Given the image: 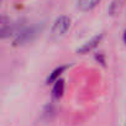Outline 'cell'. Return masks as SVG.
<instances>
[{
    "instance_id": "1",
    "label": "cell",
    "mask_w": 126,
    "mask_h": 126,
    "mask_svg": "<svg viewBox=\"0 0 126 126\" xmlns=\"http://www.w3.org/2000/svg\"><path fill=\"white\" fill-rule=\"evenodd\" d=\"M69 25H71L69 17H67V16H61V17H58V19L54 21V24H53L52 35H53V36H62L63 33L68 30Z\"/></svg>"
},
{
    "instance_id": "2",
    "label": "cell",
    "mask_w": 126,
    "mask_h": 126,
    "mask_svg": "<svg viewBox=\"0 0 126 126\" xmlns=\"http://www.w3.org/2000/svg\"><path fill=\"white\" fill-rule=\"evenodd\" d=\"M101 38H103V33H100V35L93 37L90 41H88V42L84 43L80 48H78V53H87V52L92 51L93 48H95V47L98 46V43L101 41Z\"/></svg>"
},
{
    "instance_id": "3",
    "label": "cell",
    "mask_w": 126,
    "mask_h": 126,
    "mask_svg": "<svg viewBox=\"0 0 126 126\" xmlns=\"http://www.w3.org/2000/svg\"><path fill=\"white\" fill-rule=\"evenodd\" d=\"M100 0H78V8L83 11L92 10L99 4Z\"/></svg>"
},
{
    "instance_id": "4",
    "label": "cell",
    "mask_w": 126,
    "mask_h": 126,
    "mask_svg": "<svg viewBox=\"0 0 126 126\" xmlns=\"http://www.w3.org/2000/svg\"><path fill=\"white\" fill-rule=\"evenodd\" d=\"M63 92H64V82L62 79H57L56 80V84L53 87V98L56 99H59L62 95H63Z\"/></svg>"
},
{
    "instance_id": "5",
    "label": "cell",
    "mask_w": 126,
    "mask_h": 126,
    "mask_svg": "<svg viewBox=\"0 0 126 126\" xmlns=\"http://www.w3.org/2000/svg\"><path fill=\"white\" fill-rule=\"evenodd\" d=\"M67 68V66H62V67H58V68H56L51 74H49V77H48V79H47V83H52V82H54V80H57V78L62 74V72L64 71Z\"/></svg>"
},
{
    "instance_id": "6",
    "label": "cell",
    "mask_w": 126,
    "mask_h": 126,
    "mask_svg": "<svg viewBox=\"0 0 126 126\" xmlns=\"http://www.w3.org/2000/svg\"><path fill=\"white\" fill-rule=\"evenodd\" d=\"M121 1H122V0H114V1H112V4H111V6H110V9H109V11H110L111 15L116 11L117 6H120V3H121Z\"/></svg>"
},
{
    "instance_id": "7",
    "label": "cell",
    "mask_w": 126,
    "mask_h": 126,
    "mask_svg": "<svg viewBox=\"0 0 126 126\" xmlns=\"http://www.w3.org/2000/svg\"><path fill=\"white\" fill-rule=\"evenodd\" d=\"M122 40H124V42L126 43V30H125V32H124V36H122Z\"/></svg>"
}]
</instances>
